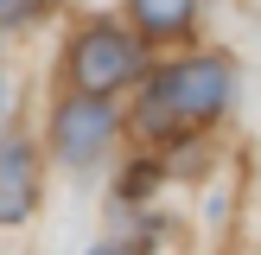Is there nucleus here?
<instances>
[{
	"label": "nucleus",
	"mask_w": 261,
	"mask_h": 255,
	"mask_svg": "<svg viewBox=\"0 0 261 255\" xmlns=\"http://www.w3.org/2000/svg\"><path fill=\"white\" fill-rule=\"evenodd\" d=\"M70 76L83 96H109L115 83H127V76H140V45L127 32H109V26H96V32L76 38L70 51Z\"/></svg>",
	"instance_id": "2"
},
{
	"label": "nucleus",
	"mask_w": 261,
	"mask_h": 255,
	"mask_svg": "<svg viewBox=\"0 0 261 255\" xmlns=\"http://www.w3.org/2000/svg\"><path fill=\"white\" fill-rule=\"evenodd\" d=\"M89 255H121V249H89Z\"/></svg>",
	"instance_id": "8"
},
{
	"label": "nucleus",
	"mask_w": 261,
	"mask_h": 255,
	"mask_svg": "<svg viewBox=\"0 0 261 255\" xmlns=\"http://www.w3.org/2000/svg\"><path fill=\"white\" fill-rule=\"evenodd\" d=\"M0 115H7V76H0Z\"/></svg>",
	"instance_id": "7"
},
{
	"label": "nucleus",
	"mask_w": 261,
	"mask_h": 255,
	"mask_svg": "<svg viewBox=\"0 0 261 255\" xmlns=\"http://www.w3.org/2000/svg\"><path fill=\"white\" fill-rule=\"evenodd\" d=\"M109 134H115V115H109L102 96H76V102L58 109V153H64V160H89V153H102Z\"/></svg>",
	"instance_id": "3"
},
{
	"label": "nucleus",
	"mask_w": 261,
	"mask_h": 255,
	"mask_svg": "<svg viewBox=\"0 0 261 255\" xmlns=\"http://www.w3.org/2000/svg\"><path fill=\"white\" fill-rule=\"evenodd\" d=\"M134 19L147 32H178L191 19V0H134Z\"/></svg>",
	"instance_id": "5"
},
{
	"label": "nucleus",
	"mask_w": 261,
	"mask_h": 255,
	"mask_svg": "<svg viewBox=\"0 0 261 255\" xmlns=\"http://www.w3.org/2000/svg\"><path fill=\"white\" fill-rule=\"evenodd\" d=\"M32 204H38L32 147H0V223H25Z\"/></svg>",
	"instance_id": "4"
},
{
	"label": "nucleus",
	"mask_w": 261,
	"mask_h": 255,
	"mask_svg": "<svg viewBox=\"0 0 261 255\" xmlns=\"http://www.w3.org/2000/svg\"><path fill=\"white\" fill-rule=\"evenodd\" d=\"M223 102H229V64L223 58H185V64L153 76L147 102H140V128H160V134L166 128H198Z\"/></svg>",
	"instance_id": "1"
},
{
	"label": "nucleus",
	"mask_w": 261,
	"mask_h": 255,
	"mask_svg": "<svg viewBox=\"0 0 261 255\" xmlns=\"http://www.w3.org/2000/svg\"><path fill=\"white\" fill-rule=\"evenodd\" d=\"M32 7H45V0H0V26H19Z\"/></svg>",
	"instance_id": "6"
}]
</instances>
